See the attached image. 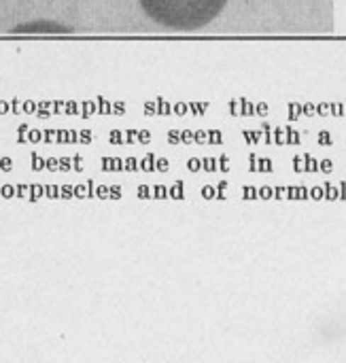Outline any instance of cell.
<instances>
[{
  "label": "cell",
  "mask_w": 346,
  "mask_h": 363,
  "mask_svg": "<svg viewBox=\"0 0 346 363\" xmlns=\"http://www.w3.org/2000/svg\"><path fill=\"white\" fill-rule=\"evenodd\" d=\"M143 11L162 28L196 32L219 17L228 0H138Z\"/></svg>",
  "instance_id": "obj_1"
}]
</instances>
